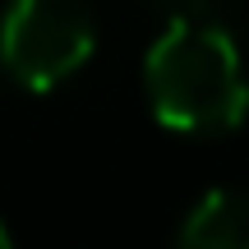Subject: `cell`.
Returning a JSON list of instances; mask_svg holds the SVG:
<instances>
[{"mask_svg":"<svg viewBox=\"0 0 249 249\" xmlns=\"http://www.w3.org/2000/svg\"><path fill=\"white\" fill-rule=\"evenodd\" d=\"M148 107L189 139L240 129L249 116V70L240 46L213 18H166L143 60Z\"/></svg>","mask_w":249,"mask_h":249,"instance_id":"obj_1","label":"cell"},{"mask_svg":"<svg viewBox=\"0 0 249 249\" xmlns=\"http://www.w3.org/2000/svg\"><path fill=\"white\" fill-rule=\"evenodd\" d=\"M97 18L88 0H14L0 18V60L28 92H51L92 60Z\"/></svg>","mask_w":249,"mask_h":249,"instance_id":"obj_2","label":"cell"},{"mask_svg":"<svg viewBox=\"0 0 249 249\" xmlns=\"http://www.w3.org/2000/svg\"><path fill=\"white\" fill-rule=\"evenodd\" d=\"M171 249H249V194L208 189L180 222Z\"/></svg>","mask_w":249,"mask_h":249,"instance_id":"obj_3","label":"cell"},{"mask_svg":"<svg viewBox=\"0 0 249 249\" xmlns=\"http://www.w3.org/2000/svg\"><path fill=\"white\" fill-rule=\"evenodd\" d=\"M0 249H14V240H9V231H5V222H0Z\"/></svg>","mask_w":249,"mask_h":249,"instance_id":"obj_4","label":"cell"}]
</instances>
